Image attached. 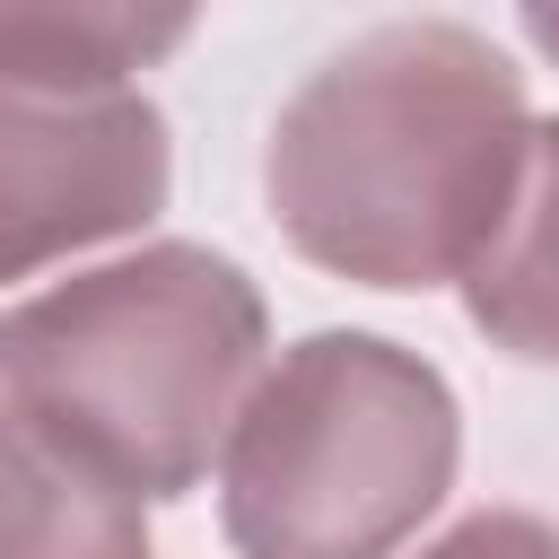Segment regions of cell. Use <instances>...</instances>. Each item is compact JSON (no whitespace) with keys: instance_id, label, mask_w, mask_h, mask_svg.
I'll return each instance as SVG.
<instances>
[{"instance_id":"obj_1","label":"cell","mask_w":559,"mask_h":559,"mask_svg":"<svg viewBox=\"0 0 559 559\" xmlns=\"http://www.w3.org/2000/svg\"><path fill=\"white\" fill-rule=\"evenodd\" d=\"M524 70L463 17H384L323 52L262 140L271 227L332 280L445 288L507 218Z\"/></svg>"},{"instance_id":"obj_2","label":"cell","mask_w":559,"mask_h":559,"mask_svg":"<svg viewBox=\"0 0 559 559\" xmlns=\"http://www.w3.org/2000/svg\"><path fill=\"white\" fill-rule=\"evenodd\" d=\"M271 367V306L218 245H140L0 314V402L114 489L183 498Z\"/></svg>"},{"instance_id":"obj_3","label":"cell","mask_w":559,"mask_h":559,"mask_svg":"<svg viewBox=\"0 0 559 559\" xmlns=\"http://www.w3.org/2000/svg\"><path fill=\"white\" fill-rule=\"evenodd\" d=\"M454 384L384 332L288 341L218 454L236 559H393L454 489Z\"/></svg>"},{"instance_id":"obj_4","label":"cell","mask_w":559,"mask_h":559,"mask_svg":"<svg viewBox=\"0 0 559 559\" xmlns=\"http://www.w3.org/2000/svg\"><path fill=\"white\" fill-rule=\"evenodd\" d=\"M175 192V140L131 79L0 70V280L140 236Z\"/></svg>"},{"instance_id":"obj_5","label":"cell","mask_w":559,"mask_h":559,"mask_svg":"<svg viewBox=\"0 0 559 559\" xmlns=\"http://www.w3.org/2000/svg\"><path fill=\"white\" fill-rule=\"evenodd\" d=\"M463 314L489 349L559 367V114L533 122L515 192L480 262L463 271Z\"/></svg>"},{"instance_id":"obj_6","label":"cell","mask_w":559,"mask_h":559,"mask_svg":"<svg viewBox=\"0 0 559 559\" xmlns=\"http://www.w3.org/2000/svg\"><path fill=\"white\" fill-rule=\"evenodd\" d=\"M0 559H148L140 498L61 454L9 402H0Z\"/></svg>"},{"instance_id":"obj_7","label":"cell","mask_w":559,"mask_h":559,"mask_svg":"<svg viewBox=\"0 0 559 559\" xmlns=\"http://www.w3.org/2000/svg\"><path fill=\"white\" fill-rule=\"evenodd\" d=\"M192 35V9H0V70L131 79Z\"/></svg>"},{"instance_id":"obj_8","label":"cell","mask_w":559,"mask_h":559,"mask_svg":"<svg viewBox=\"0 0 559 559\" xmlns=\"http://www.w3.org/2000/svg\"><path fill=\"white\" fill-rule=\"evenodd\" d=\"M419 559H559V524L533 507H480L454 533H437Z\"/></svg>"},{"instance_id":"obj_9","label":"cell","mask_w":559,"mask_h":559,"mask_svg":"<svg viewBox=\"0 0 559 559\" xmlns=\"http://www.w3.org/2000/svg\"><path fill=\"white\" fill-rule=\"evenodd\" d=\"M515 26H524V44H533V52H550V61H559V9H550V0H533Z\"/></svg>"}]
</instances>
